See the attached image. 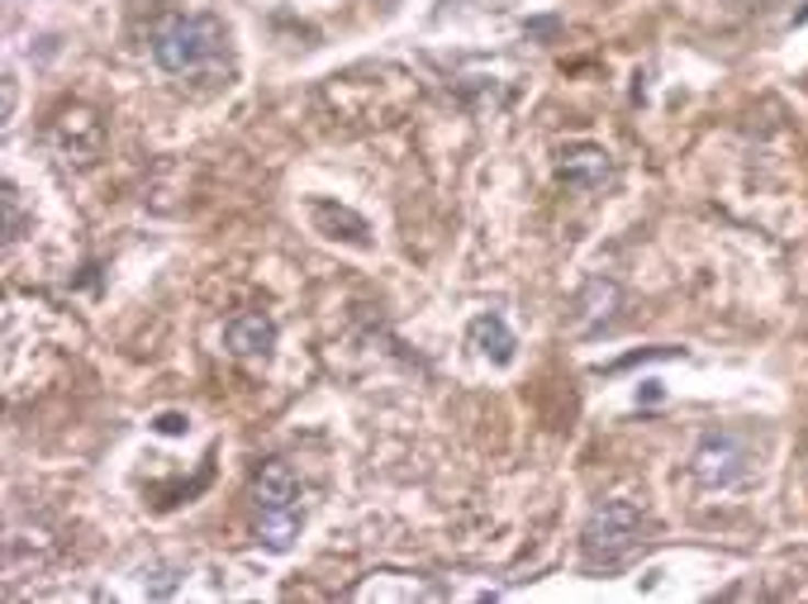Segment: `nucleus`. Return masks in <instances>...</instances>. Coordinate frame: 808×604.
I'll use <instances>...</instances> for the list:
<instances>
[{
  "instance_id": "1",
  "label": "nucleus",
  "mask_w": 808,
  "mask_h": 604,
  "mask_svg": "<svg viewBox=\"0 0 808 604\" xmlns=\"http://www.w3.org/2000/svg\"><path fill=\"white\" fill-rule=\"evenodd\" d=\"M228 29L220 14H167L153 29V57L167 77H200L224 57Z\"/></svg>"
},
{
  "instance_id": "2",
  "label": "nucleus",
  "mask_w": 808,
  "mask_h": 604,
  "mask_svg": "<svg viewBox=\"0 0 808 604\" xmlns=\"http://www.w3.org/2000/svg\"><path fill=\"white\" fill-rule=\"evenodd\" d=\"M642 543H647L642 510L632 505V500H604V505L590 514V524L581 534V562H585V571L614 577V571H624L632 557H638Z\"/></svg>"
},
{
  "instance_id": "3",
  "label": "nucleus",
  "mask_w": 808,
  "mask_h": 604,
  "mask_svg": "<svg viewBox=\"0 0 808 604\" xmlns=\"http://www.w3.org/2000/svg\"><path fill=\"white\" fill-rule=\"evenodd\" d=\"M695 477L704 485H714V491H728V485H742L752 477V452L742 448V438L732 434H714L699 443L695 452Z\"/></svg>"
},
{
  "instance_id": "4",
  "label": "nucleus",
  "mask_w": 808,
  "mask_h": 604,
  "mask_svg": "<svg viewBox=\"0 0 808 604\" xmlns=\"http://www.w3.org/2000/svg\"><path fill=\"white\" fill-rule=\"evenodd\" d=\"M557 171H561V181H566L571 191L595 195V191L609 186L614 163H609V153H604V148H595V143H571V148H561V167Z\"/></svg>"
},
{
  "instance_id": "5",
  "label": "nucleus",
  "mask_w": 808,
  "mask_h": 604,
  "mask_svg": "<svg viewBox=\"0 0 808 604\" xmlns=\"http://www.w3.org/2000/svg\"><path fill=\"white\" fill-rule=\"evenodd\" d=\"M252 505L257 514H300V477L291 462H262L252 477Z\"/></svg>"
},
{
  "instance_id": "6",
  "label": "nucleus",
  "mask_w": 808,
  "mask_h": 604,
  "mask_svg": "<svg viewBox=\"0 0 808 604\" xmlns=\"http://www.w3.org/2000/svg\"><path fill=\"white\" fill-rule=\"evenodd\" d=\"M310 220H314V228H319L324 238L352 243V248H371V224H367V220H362V214H357V210L338 205V200H324V195H314V200H310Z\"/></svg>"
},
{
  "instance_id": "7",
  "label": "nucleus",
  "mask_w": 808,
  "mask_h": 604,
  "mask_svg": "<svg viewBox=\"0 0 808 604\" xmlns=\"http://www.w3.org/2000/svg\"><path fill=\"white\" fill-rule=\"evenodd\" d=\"M224 348L234 357H271V348H277V324H271V314L252 310V314H238V320L224 324Z\"/></svg>"
},
{
  "instance_id": "8",
  "label": "nucleus",
  "mask_w": 808,
  "mask_h": 604,
  "mask_svg": "<svg viewBox=\"0 0 808 604\" xmlns=\"http://www.w3.org/2000/svg\"><path fill=\"white\" fill-rule=\"evenodd\" d=\"M618 281H609V277H590L585 281V291H581V300H575V328L581 334H599V328H609L614 324V314H618Z\"/></svg>"
},
{
  "instance_id": "9",
  "label": "nucleus",
  "mask_w": 808,
  "mask_h": 604,
  "mask_svg": "<svg viewBox=\"0 0 808 604\" xmlns=\"http://www.w3.org/2000/svg\"><path fill=\"white\" fill-rule=\"evenodd\" d=\"M471 343L490 357V362H500V367L514 362V348H518L514 334H509V324H504L500 314H481V320H471Z\"/></svg>"
},
{
  "instance_id": "10",
  "label": "nucleus",
  "mask_w": 808,
  "mask_h": 604,
  "mask_svg": "<svg viewBox=\"0 0 808 604\" xmlns=\"http://www.w3.org/2000/svg\"><path fill=\"white\" fill-rule=\"evenodd\" d=\"M257 538L271 552H291V543L300 538V514H257Z\"/></svg>"
},
{
  "instance_id": "11",
  "label": "nucleus",
  "mask_w": 808,
  "mask_h": 604,
  "mask_svg": "<svg viewBox=\"0 0 808 604\" xmlns=\"http://www.w3.org/2000/svg\"><path fill=\"white\" fill-rule=\"evenodd\" d=\"M24 228V214H20V191H14V181H5V238L14 243Z\"/></svg>"
},
{
  "instance_id": "12",
  "label": "nucleus",
  "mask_w": 808,
  "mask_h": 604,
  "mask_svg": "<svg viewBox=\"0 0 808 604\" xmlns=\"http://www.w3.org/2000/svg\"><path fill=\"white\" fill-rule=\"evenodd\" d=\"M153 428H157L162 438H177V434H186V428H191V420H186L181 410H162V414L153 420Z\"/></svg>"
},
{
  "instance_id": "13",
  "label": "nucleus",
  "mask_w": 808,
  "mask_h": 604,
  "mask_svg": "<svg viewBox=\"0 0 808 604\" xmlns=\"http://www.w3.org/2000/svg\"><path fill=\"white\" fill-rule=\"evenodd\" d=\"M557 29V20H538V24H528V34H552Z\"/></svg>"
}]
</instances>
